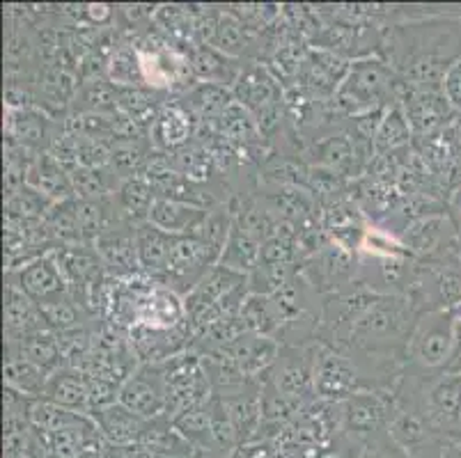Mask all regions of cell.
Returning a JSON list of instances; mask_svg holds the SVG:
<instances>
[{
	"label": "cell",
	"instance_id": "6da1fadb",
	"mask_svg": "<svg viewBox=\"0 0 461 458\" xmlns=\"http://www.w3.org/2000/svg\"><path fill=\"white\" fill-rule=\"evenodd\" d=\"M379 56L406 85H443L461 60V12L406 7V21L385 31Z\"/></svg>",
	"mask_w": 461,
	"mask_h": 458
},
{
	"label": "cell",
	"instance_id": "7a4b0ae2",
	"mask_svg": "<svg viewBox=\"0 0 461 458\" xmlns=\"http://www.w3.org/2000/svg\"><path fill=\"white\" fill-rule=\"evenodd\" d=\"M402 78L385 58L370 56L351 62L345 81L333 99V106L345 120L384 111L397 103Z\"/></svg>",
	"mask_w": 461,
	"mask_h": 458
},
{
	"label": "cell",
	"instance_id": "3957f363",
	"mask_svg": "<svg viewBox=\"0 0 461 458\" xmlns=\"http://www.w3.org/2000/svg\"><path fill=\"white\" fill-rule=\"evenodd\" d=\"M456 337L455 310H431L418 317L411 333L406 360L427 372H446Z\"/></svg>",
	"mask_w": 461,
	"mask_h": 458
},
{
	"label": "cell",
	"instance_id": "277c9868",
	"mask_svg": "<svg viewBox=\"0 0 461 458\" xmlns=\"http://www.w3.org/2000/svg\"><path fill=\"white\" fill-rule=\"evenodd\" d=\"M161 367L163 376H166L167 419H175L186 410L204 406L213 397L203 355H198L195 351L182 353L177 358L163 363Z\"/></svg>",
	"mask_w": 461,
	"mask_h": 458
},
{
	"label": "cell",
	"instance_id": "5b68a950",
	"mask_svg": "<svg viewBox=\"0 0 461 458\" xmlns=\"http://www.w3.org/2000/svg\"><path fill=\"white\" fill-rule=\"evenodd\" d=\"M360 392H379L370 376L351 355L321 346L314 369V397L321 401L345 403Z\"/></svg>",
	"mask_w": 461,
	"mask_h": 458
},
{
	"label": "cell",
	"instance_id": "8992f818",
	"mask_svg": "<svg viewBox=\"0 0 461 458\" xmlns=\"http://www.w3.org/2000/svg\"><path fill=\"white\" fill-rule=\"evenodd\" d=\"M317 355H320V344H301V346L280 344L278 358L267 373V381L285 397L308 406L317 399L314 397Z\"/></svg>",
	"mask_w": 461,
	"mask_h": 458
},
{
	"label": "cell",
	"instance_id": "52a82bcc",
	"mask_svg": "<svg viewBox=\"0 0 461 458\" xmlns=\"http://www.w3.org/2000/svg\"><path fill=\"white\" fill-rule=\"evenodd\" d=\"M397 103L404 111L413 138L438 136L452 124L456 111L447 101L443 85H400Z\"/></svg>",
	"mask_w": 461,
	"mask_h": 458
},
{
	"label": "cell",
	"instance_id": "ba28073f",
	"mask_svg": "<svg viewBox=\"0 0 461 458\" xmlns=\"http://www.w3.org/2000/svg\"><path fill=\"white\" fill-rule=\"evenodd\" d=\"M301 273L321 298L349 287L358 280V257L356 252L329 241L312 257L301 262Z\"/></svg>",
	"mask_w": 461,
	"mask_h": 458
},
{
	"label": "cell",
	"instance_id": "9c48e42d",
	"mask_svg": "<svg viewBox=\"0 0 461 458\" xmlns=\"http://www.w3.org/2000/svg\"><path fill=\"white\" fill-rule=\"evenodd\" d=\"M212 266H216V262L198 237H177L166 271L157 283L186 298Z\"/></svg>",
	"mask_w": 461,
	"mask_h": 458
},
{
	"label": "cell",
	"instance_id": "30bf717a",
	"mask_svg": "<svg viewBox=\"0 0 461 458\" xmlns=\"http://www.w3.org/2000/svg\"><path fill=\"white\" fill-rule=\"evenodd\" d=\"M393 415H395V397L393 392H360L342 403L345 418V436L351 440L372 438V436L388 431Z\"/></svg>",
	"mask_w": 461,
	"mask_h": 458
},
{
	"label": "cell",
	"instance_id": "8fae6325",
	"mask_svg": "<svg viewBox=\"0 0 461 458\" xmlns=\"http://www.w3.org/2000/svg\"><path fill=\"white\" fill-rule=\"evenodd\" d=\"M117 403H122L124 409L140 415L142 419H157L166 415L167 392L161 364H138L136 372L120 390Z\"/></svg>",
	"mask_w": 461,
	"mask_h": 458
},
{
	"label": "cell",
	"instance_id": "7c38bea8",
	"mask_svg": "<svg viewBox=\"0 0 461 458\" xmlns=\"http://www.w3.org/2000/svg\"><path fill=\"white\" fill-rule=\"evenodd\" d=\"M5 277L12 280L28 298H32L40 308L71 296L69 284H67L65 275L58 268L56 259L51 257V252L44 255V257H37L35 262L26 264L19 271L5 273Z\"/></svg>",
	"mask_w": 461,
	"mask_h": 458
},
{
	"label": "cell",
	"instance_id": "4fadbf2b",
	"mask_svg": "<svg viewBox=\"0 0 461 458\" xmlns=\"http://www.w3.org/2000/svg\"><path fill=\"white\" fill-rule=\"evenodd\" d=\"M60 129L62 120H53L40 108H23V111H7L5 108V142L23 147L32 154L49 151Z\"/></svg>",
	"mask_w": 461,
	"mask_h": 458
},
{
	"label": "cell",
	"instance_id": "5bb4252c",
	"mask_svg": "<svg viewBox=\"0 0 461 458\" xmlns=\"http://www.w3.org/2000/svg\"><path fill=\"white\" fill-rule=\"evenodd\" d=\"M104 268L111 277H136L142 275L140 264H138V246H136V225L131 222H120L106 234L92 243Z\"/></svg>",
	"mask_w": 461,
	"mask_h": 458
},
{
	"label": "cell",
	"instance_id": "9a60e30c",
	"mask_svg": "<svg viewBox=\"0 0 461 458\" xmlns=\"http://www.w3.org/2000/svg\"><path fill=\"white\" fill-rule=\"evenodd\" d=\"M221 351L237 364L241 372L255 381H264V376L271 372L276 358L280 353V342L271 337H262V335L244 333L241 337L234 339Z\"/></svg>",
	"mask_w": 461,
	"mask_h": 458
},
{
	"label": "cell",
	"instance_id": "2e32d148",
	"mask_svg": "<svg viewBox=\"0 0 461 458\" xmlns=\"http://www.w3.org/2000/svg\"><path fill=\"white\" fill-rule=\"evenodd\" d=\"M195 129H198V124H195L191 112L179 103L177 96H170L158 111L149 138H152L157 149L177 151L195 138Z\"/></svg>",
	"mask_w": 461,
	"mask_h": 458
},
{
	"label": "cell",
	"instance_id": "e0dca14e",
	"mask_svg": "<svg viewBox=\"0 0 461 458\" xmlns=\"http://www.w3.org/2000/svg\"><path fill=\"white\" fill-rule=\"evenodd\" d=\"M188 65H191L193 76L198 83H209V85H221L232 90L239 74L244 69V60H234L216 50L209 44H193L186 49Z\"/></svg>",
	"mask_w": 461,
	"mask_h": 458
},
{
	"label": "cell",
	"instance_id": "ac0fdd59",
	"mask_svg": "<svg viewBox=\"0 0 461 458\" xmlns=\"http://www.w3.org/2000/svg\"><path fill=\"white\" fill-rule=\"evenodd\" d=\"M90 418L95 419L104 443H108L111 447H133V445H140L149 424V419H142L140 415L131 413L129 409H124L122 403H113L108 409L92 413Z\"/></svg>",
	"mask_w": 461,
	"mask_h": 458
},
{
	"label": "cell",
	"instance_id": "d6986e66",
	"mask_svg": "<svg viewBox=\"0 0 461 458\" xmlns=\"http://www.w3.org/2000/svg\"><path fill=\"white\" fill-rule=\"evenodd\" d=\"M177 237L163 232L152 222L136 225V246H138V264L140 271L157 283L167 266V259L173 255V247Z\"/></svg>",
	"mask_w": 461,
	"mask_h": 458
},
{
	"label": "cell",
	"instance_id": "ffe728a7",
	"mask_svg": "<svg viewBox=\"0 0 461 458\" xmlns=\"http://www.w3.org/2000/svg\"><path fill=\"white\" fill-rule=\"evenodd\" d=\"M40 330H49L40 305L5 277V337L19 339Z\"/></svg>",
	"mask_w": 461,
	"mask_h": 458
},
{
	"label": "cell",
	"instance_id": "44dd1931",
	"mask_svg": "<svg viewBox=\"0 0 461 458\" xmlns=\"http://www.w3.org/2000/svg\"><path fill=\"white\" fill-rule=\"evenodd\" d=\"M204 218L207 209L193 207L186 202L166 200V197H158L149 213V222L173 237H198Z\"/></svg>",
	"mask_w": 461,
	"mask_h": 458
},
{
	"label": "cell",
	"instance_id": "7402d4cb",
	"mask_svg": "<svg viewBox=\"0 0 461 458\" xmlns=\"http://www.w3.org/2000/svg\"><path fill=\"white\" fill-rule=\"evenodd\" d=\"M26 186L35 188L37 193L51 200L53 204H60V202L77 200L74 195V186H71V176L56 158L44 151V154H37L32 158V166L28 170V182Z\"/></svg>",
	"mask_w": 461,
	"mask_h": 458
},
{
	"label": "cell",
	"instance_id": "603a6c76",
	"mask_svg": "<svg viewBox=\"0 0 461 458\" xmlns=\"http://www.w3.org/2000/svg\"><path fill=\"white\" fill-rule=\"evenodd\" d=\"M5 355H21V358L35 363L37 367L46 369L49 373L65 367L60 339L53 330H40V333L26 335V337L19 339L5 337Z\"/></svg>",
	"mask_w": 461,
	"mask_h": 458
},
{
	"label": "cell",
	"instance_id": "cb8c5ba5",
	"mask_svg": "<svg viewBox=\"0 0 461 458\" xmlns=\"http://www.w3.org/2000/svg\"><path fill=\"white\" fill-rule=\"evenodd\" d=\"M49 401L58 403L62 409L74 410V413L90 415V390L83 372L74 367H60L49 376L44 397Z\"/></svg>",
	"mask_w": 461,
	"mask_h": 458
},
{
	"label": "cell",
	"instance_id": "d4e9b609",
	"mask_svg": "<svg viewBox=\"0 0 461 458\" xmlns=\"http://www.w3.org/2000/svg\"><path fill=\"white\" fill-rule=\"evenodd\" d=\"M157 191H154L152 182L145 175H138L122 182L120 191L115 193V202L120 207V213L131 225H142L149 220L154 202H157Z\"/></svg>",
	"mask_w": 461,
	"mask_h": 458
},
{
	"label": "cell",
	"instance_id": "484cf974",
	"mask_svg": "<svg viewBox=\"0 0 461 458\" xmlns=\"http://www.w3.org/2000/svg\"><path fill=\"white\" fill-rule=\"evenodd\" d=\"M262 246V238H258L253 232H249L246 227H241L234 220L232 232H230V238L225 243V250L221 259H218V264L232 268L237 273H244V275H250L259 266Z\"/></svg>",
	"mask_w": 461,
	"mask_h": 458
},
{
	"label": "cell",
	"instance_id": "4316f807",
	"mask_svg": "<svg viewBox=\"0 0 461 458\" xmlns=\"http://www.w3.org/2000/svg\"><path fill=\"white\" fill-rule=\"evenodd\" d=\"M51 373L46 369L37 367L31 360L21 358V355H5V369H3V383L7 390L23 394L28 399L44 397L46 383H49Z\"/></svg>",
	"mask_w": 461,
	"mask_h": 458
},
{
	"label": "cell",
	"instance_id": "83f0119b",
	"mask_svg": "<svg viewBox=\"0 0 461 458\" xmlns=\"http://www.w3.org/2000/svg\"><path fill=\"white\" fill-rule=\"evenodd\" d=\"M241 321L249 333L271 337L276 342L283 330V317H280L276 301L271 296H259V293H250L246 298L244 308H241Z\"/></svg>",
	"mask_w": 461,
	"mask_h": 458
},
{
	"label": "cell",
	"instance_id": "f1b7e54d",
	"mask_svg": "<svg viewBox=\"0 0 461 458\" xmlns=\"http://www.w3.org/2000/svg\"><path fill=\"white\" fill-rule=\"evenodd\" d=\"M69 112H96V115H115L117 112V85L108 81V76H96L81 81L78 94Z\"/></svg>",
	"mask_w": 461,
	"mask_h": 458
},
{
	"label": "cell",
	"instance_id": "f546056e",
	"mask_svg": "<svg viewBox=\"0 0 461 458\" xmlns=\"http://www.w3.org/2000/svg\"><path fill=\"white\" fill-rule=\"evenodd\" d=\"M152 138H136V140H117L113 142V161L111 170L115 172L122 182L145 172L149 157L154 154Z\"/></svg>",
	"mask_w": 461,
	"mask_h": 458
},
{
	"label": "cell",
	"instance_id": "4dcf8cb0",
	"mask_svg": "<svg viewBox=\"0 0 461 458\" xmlns=\"http://www.w3.org/2000/svg\"><path fill=\"white\" fill-rule=\"evenodd\" d=\"M413 140H416V138H413V131H411V124L409 120H406L404 111H402L400 103H393V106L385 111L379 129H376L375 154L376 157H384V154H391V151L404 149V147L413 145Z\"/></svg>",
	"mask_w": 461,
	"mask_h": 458
},
{
	"label": "cell",
	"instance_id": "1f68e13d",
	"mask_svg": "<svg viewBox=\"0 0 461 458\" xmlns=\"http://www.w3.org/2000/svg\"><path fill=\"white\" fill-rule=\"evenodd\" d=\"M44 229L56 247L83 243L81 225H78L77 216V200L53 204L51 211L46 213L44 218Z\"/></svg>",
	"mask_w": 461,
	"mask_h": 458
},
{
	"label": "cell",
	"instance_id": "d6a6232c",
	"mask_svg": "<svg viewBox=\"0 0 461 458\" xmlns=\"http://www.w3.org/2000/svg\"><path fill=\"white\" fill-rule=\"evenodd\" d=\"M71 186L77 200H99V197H111L120 191L122 179L111 170H95V167H77L71 172Z\"/></svg>",
	"mask_w": 461,
	"mask_h": 458
},
{
	"label": "cell",
	"instance_id": "836d02e7",
	"mask_svg": "<svg viewBox=\"0 0 461 458\" xmlns=\"http://www.w3.org/2000/svg\"><path fill=\"white\" fill-rule=\"evenodd\" d=\"M108 81L115 83L117 87H140L145 85L142 81L140 62H138L136 46L129 37H122L120 44L113 49L111 58H108V69H106Z\"/></svg>",
	"mask_w": 461,
	"mask_h": 458
},
{
	"label": "cell",
	"instance_id": "e575fe53",
	"mask_svg": "<svg viewBox=\"0 0 461 458\" xmlns=\"http://www.w3.org/2000/svg\"><path fill=\"white\" fill-rule=\"evenodd\" d=\"M234 227V213L230 209L228 202L223 204H218V207L209 209L207 218H204L203 227H200L198 238L207 246L209 255L213 257V262L218 264L221 255L225 250V243H228L230 232H232Z\"/></svg>",
	"mask_w": 461,
	"mask_h": 458
},
{
	"label": "cell",
	"instance_id": "d590c367",
	"mask_svg": "<svg viewBox=\"0 0 461 458\" xmlns=\"http://www.w3.org/2000/svg\"><path fill=\"white\" fill-rule=\"evenodd\" d=\"M51 207L53 202L46 200L41 193H37L31 186H23L14 193H5V216L37 222L44 220Z\"/></svg>",
	"mask_w": 461,
	"mask_h": 458
},
{
	"label": "cell",
	"instance_id": "8d00e7d4",
	"mask_svg": "<svg viewBox=\"0 0 461 458\" xmlns=\"http://www.w3.org/2000/svg\"><path fill=\"white\" fill-rule=\"evenodd\" d=\"M78 147V166L104 170L111 167L113 161V142L95 140V138H77Z\"/></svg>",
	"mask_w": 461,
	"mask_h": 458
},
{
	"label": "cell",
	"instance_id": "74e56055",
	"mask_svg": "<svg viewBox=\"0 0 461 458\" xmlns=\"http://www.w3.org/2000/svg\"><path fill=\"white\" fill-rule=\"evenodd\" d=\"M443 92H446L452 108L456 112H461V60L447 69L446 78H443Z\"/></svg>",
	"mask_w": 461,
	"mask_h": 458
},
{
	"label": "cell",
	"instance_id": "f35d334b",
	"mask_svg": "<svg viewBox=\"0 0 461 458\" xmlns=\"http://www.w3.org/2000/svg\"><path fill=\"white\" fill-rule=\"evenodd\" d=\"M446 373H455L461 376V317L456 314V337H455V348H452V358L447 363Z\"/></svg>",
	"mask_w": 461,
	"mask_h": 458
},
{
	"label": "cell",
	"instance_id": "ab89813d",
	"mask_svg": "<svg viewBox=\"0 0 461 458\" xmlns=\"http://www.w3.org/2000/svg\"><path fill=\"white\" fill-rule=\"evenodd\" d=\"M447 211H450V216L456 222H461V186L455 188L450 193V197H447Z\"/></svg>",
	"mask_w": 461,
	"mask_h": 458
},
{
	"label": "cell",
	"instance_id": "60d3db41",
	"mask_svg": "<svg viewBox=\"0 0 461 458\" xmlns=\"http://www.w3.org/2000/svg\"><path fill=\"white\" fill-rule=\"evenodd\" d=\"M78 458H117V454H115V449L111 447V445H104V447H99V449H92V452H87V454H83V456H78Z\"/></svg>",
	"mask_w": 461,
	"mask_h": 458
},
{
	"label": "cell",
	"instance_id": "b9f144b4",
	"mask_svg": "<svg viewBox=\"0 0 461 458\" xmlns=\"http://www.w3.org/2000/svg\"><path fill=\"white\" fill-rule=\"evenodd\" d=\"M443 458H461V445H456V447H452L450 452L443 454Z\"/></svg>",
	"mask_w": 461,
	"mask_h": 458
},
{
	"label": "cell",
	"instance_id": "7bdbcfd3",
	"mask_svg": "<svg viewBox=\"0 0 461 458\" xmlns=\"http://www.w3.org/2000/svg\"><path fill=\"white\" fill-rule=\"evenodd\" d=\"M456 314H459V317H461V308H459V310H456Z\"/></svg>",
	"mask_w": 461,
	"mask_h": 458
},
{
	"label": "cell",
	"instance_id": "ee69618b",
	"mask_svg": "<svg viewBox=\"0 0 461 458\" xmlns=\"http://www.w3.org/2000/svg\"><path fill=\"white\" fill-rule=\"evenodd\" d=\"M459 440H461V434H459V438H456V443H459Z\"/></svg>",
	"mask_w": 461,
	"mask_h": 458
},
{
	"label": "cell",
	"instance_id": "f6af8a7d",
	"mask_svg": "<svg viewBox=\"0 0 461 458\" xmlns=\"http://www.w3.org/2000/svg\"><path fill=\"white\" fill-rule=\"evenodd\" d=\"M459 443H461V440H459Z\"/></svg>",
	"mask_w": 461,
	"mask_h": 458
}]
</instances>
